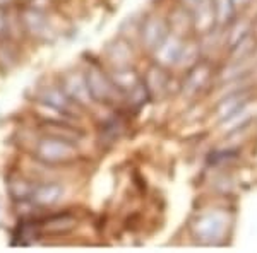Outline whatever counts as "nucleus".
I'll return each instance as SVG.
<instances>
[{"mask_svg":"<svg viewBox=\"0 0 257 253\" xmlns=\"http://www.w3.org/2000/svg\"><path fill=\"white\" fill-rule=\"evenodd\" d=\"M226 229V217L221 212H208L199 215L194 222V233L201 241L214 243Z\"/></svg>","mask_w":257,"mask_h":253,"instance_id":"1","label":"nucleus"},{"mask_svg":"<svg viewBox=\"0 0 257 253\" xmlns=\"http://www.w3.org/2000/svg\"><path fill=\"white\" fill-rule=\"evenodd\" d=\"M185 43L182 41V38L175 33H170L167 38L163 40V43L160 45L158 48L155 50V57L158 65H161L163 69L172 67V65H178L182 57V52H184Z\"/></svg>","mask_w":257,"mask_h":253,"instance_id":"2","label":"nucleus"},{"mask_svg":"<svg viewBox=\"0 0 257 253\" xmlns=\"http://www.w3.org/2000/svg\"><path fill=\"white\" fill-rule=\"evenodd\" d=\"M211 79V65L208 62H199L194 64V67L189 70L187 77L184 81V93L187 96H194L199 91L204 89V86Z\"/></svg>","mask_w":257,"mask_h":253,"instance_id":"3","label":"nucleus"},{"mask_svg":"<svg viewBox=\"0 0 257 253\" xmlns=\"http://www.w3.org/2000/svg\"><path fill=\"white\" fill-rule=\"evenodd\" d=\"M168 35L167 23L160 18H149L143 28V41L149 50L158 48Z\"/></svg>","mask_w":257,"mask_h":253,"instance_id":"4","label":"nucleus"},{"mask_svg":"<svg viewBox=\"0 0 257 253\" xmlns=\"http://www.w3.org/2000/svg\"><path fill=\"white\" fill-rule=\"evenodd\" d=\"M146 86L151 93V96H161V94L167 91L168 88V76L165 74V70L161 65H156V67L149 69L148 77H146Z\"/></svg>","mask_w":257,"mask_h":253,"instance_id":"5","label":"nucleus"},{"mask_svg":"<svg viewBox=\"0 0 257 253\" xmlns=\"http://www.w3.org/2000/svg\"><path fill=\"white\" fill-rule=\"evenodd\" d=\"M257 48V38L254 35H247L243 40H240L233 48H231V60L235 64H242V62L248 60L252 57V53Z\"/></svg>","mask_w":257,"mask_h":253,"instance_id":"6","label":"nucleus"},{"mask_svg":"<svg viewBox=\"0 0 257 253\" xmlns=\"http://www.w3.org/2000/svg\"><path fill=\"white\" fill-rule=\"evenodd\" d=\"M214 9H216L218 24L225 26V24H230L233 21L237 6H235L233 0H214Z\"/></svg>","mask_w":257,"mask_h":253,"instance_id":"7","label":"nucleus"},{"mask_svg":"<svg viewBox=\"0 0 257 253\" xmlns=\"http://www.w3.org/2000/svg\"><path fill=\"white\" fill-rule=\"evenodd\" d=\"M45 154H47V159L50 161H64V159H69L72 157L74 151L72 147L67 146V144H62L60 140L57 142H50L45 146Z\"/></svg>","mask_w":257,"mask_h":253,"instance_id":"8","label":"nucleus"},{"mask_svg":"<svg viewBox=\"0 0 257 253\" xmlns=\"http://www.w3.org/2000/svg\"><path fill=\"white\" fill-rule=\"evenodd\" d=\"M88 86H89L91 93L96 98H108V94L111 91L110 84L101 76H98V72H91V76L88 77Z\"/></svg>","mask_w":257,"mask_h":253,"instance_id":"9","label":"nucleus"},{"mask_svg":"<svg viewBox=\"0 0 257 253\" xmlns=\"http://www.w3.org/2000/svg\"><path fill=\"white\" fill-rule=\"evenodd\" d=\"M250 23L248 21H238V23H235L233 26H231L230 33H228V45H230V48H233L235 45L238 43L240 40H243L247 35H250Z\"/></svg>","mask_w":257,"mask_h":253,"instance_id":"10","label":"nucleus"},{"mask_svg":"<svg viewBox=\"0 0 257 253\" xmlns=\"http://www.w3.org/2000/svg\"><path fill=\"white\" fill-rule=\"evenodd\" d=\"M190 16H192V14H190ZM190 16L185 11H182V9H177L175 12H173L172 21H170V26H172V30H173L175 35L182 36V35H184V31L187 30V28H190V26H185V24H184V19L190 18Z\"/></svg>","mask_w":257,"mask_h":253,"instance_id":"11","label":"nucleus"},{"mask_svg":"<svg viewBox=\"0 0 257 253\" xmlns=\"http://www.w3.org/2000/svg\"><path fill=\"white\" fill-rule=\"evenodd\" d=\"M197 57H199V47L196 43H187L184 47V52H182L180 62L178 65H185V64H197Z\"/></svg>","mask_w":257,"mask_h":253,"instance_id":"12","label":"nucleus"},{"mask_svg":"<svg viewBox=\"0 0 257 253\" xmlns=\"http://www.w3.org/2000/svg\"><path fill=\"white\" fill-rule=\"evenodd\" d=\"M204 2H208V0H184V4H185V7L192 12L194 9H197L199 6H202Z\"/></svg>","mask_w":257,"mask_h":253,"instance_id":"13","label":"nucleus"},{"mask_svg":"<svg viewBox=\"0 0 257 253\" xmlns=\"http://www.w3.org/2000/svg\"><path fill=\"white\" fill-rule=\"evenodd\" d=\"M235 2V6H243V4H247L248 0H233Z\"/></svg>","mask_w":257,"mask_h":253,"instance_id":"14","label":"nucleus"}]
</instances>
